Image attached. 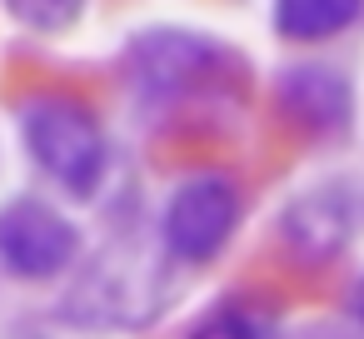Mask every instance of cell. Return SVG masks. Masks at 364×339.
Masks as SVG:
<instances>
[{
    "label": "cell",
    "mask_w": 364,
    "mask_h": 339,
    "mask_svg": "<svg viewBox=\"0 0 364 339\" xmlns=\"http://www.w3.org/2000/svg\"><path fill=\"white\" fill-rule=\"evenodd\" d=\"M26 145L41 160V170L75 195H90L105 175V135L95 115L75 100H60V95L36 100L26 110Z\"/></svg>",
    "instance_id": "obj_1"
},
{
    "label": "cell",
    "mask_w": 364,
    "mask_h": 339,
    "mask_svg": "<svg viewBox=\"0 0 364 339\" xmlns=\"http://www.w3.org/2000/svg\"><path fill=\"white\" fill-rule=\"evenodd\" d=\"M235 220H240L235 185L225 175H195L165 205V244L180 259H215L235 235Z\"/></svg>",
    "instance_id": "obj_2"
},
{
    "label": "cell",
    "mask_w": 364,
    "mask_h": 339,
    "mask_svg": "<svg viewBox=\"0 0 364 339\" xmlns=\"http://www.w3.org/2000/svg\"><path fill=\"white\" fill-rule=\"evenodd\" d=\"M80 249V235L75 225L41 205V200H16L0 210V264L21 279H46V274H60Z\"/></svg>",
    "instance_id": "obj_3"
},
{
    "label": "cell",
    "mask_w": 364,
    "mask_h": 339,
    "mask_svg": "<svg viewBox=\"0 0 364 339\" xmlns=\"http://www.w3.org/2000/svg\"><path fill=\"white\" fill-rule=\"evenodd\" d=\"M225 65V50H215L210 41H185V36H150V41H140V50H135V75H140V85L145 90H185V85H195L200 75L205 80H215V70Z\"/></svg>",
    "instance_id": "obj_4"
},
{
    "label": "cell",
    "mask_w": 364,
    "mask_h": 339,
    "mask_svg": "<svg viewBox=\"0 0 364 339\" xmlns=\"http://www.w3.org/2000/svg\"><path fill=\"white\" fill-rule=\"evenodd\" d=\"M279 100L309 125V130H339L349 120V90L334 70L319 65H299L279 80Z\"/></svg>",
    "instance_id": "obj_5"
},
{
    "label": "cell",
    "mask_w": 364,
    "mask_h": 339,
    "mask_svg": "<svg viewBox=\"0 0 364 339\" xmlns=\"http://www.w3.org/2000/svg\"><path fill=\"white\" fill-rule=\"evenodd\" d=\"M279 230H284L289 249L304 254V259H329V254L344 244V235H349V225H344V215H339V205H334L329 195L294 200V210L284 215Z\"/></svg>",
    "instance_id": "obj_6"
},
{
    "label": "cell",
    "mask_w": 364,
    "mask_h": 339,
    "mask_svg": "<svg viewBox=\"0 0 364 339\" xmlns=\"http://www.w3.org/2000/svg\"><path fill=\"white\" fill-rule=\"evenodd\" d=\"M359 21V6L349 0H294V6H279L274 11V26L294 41H314V36H334L344 26Z\"/></svg>",
    "instance_id": "obj_7"
},
{
    "label": "cell",
    "mask_w": 364,
    "mask_h": 339,
    "mask_svg": "<svg viewBox=\"0 0 364 339\" xmlns=\"http://www.w3.org/2000/svg\"><path fill=\"white\" fill-rule=\"evenodd\" d=\"M190 339H269V314L259 304H245V299H230L220 309H210Z\"/></svg>",
    "instance_id": "obj_8"
},
{
    "label": "cell",
    "mask_w": 364,
    "mask_h": 339,
    "mask_svg": "<svg viewBox=\"0 0 364 339\" xmlns=\"http://www.w3.org/2000/svg\"><path fill=\"white\" fill-rule=\"evenodd\" d=\"M354 319H359V329H364V279L354 284Z\"/></svg>",
    "instance_id": "obj_9"
}]
</instances>
